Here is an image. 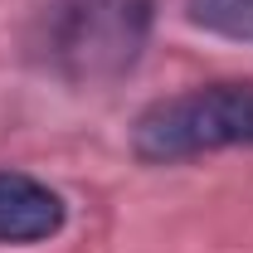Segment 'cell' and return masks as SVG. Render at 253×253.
Returning <instances> with one entry per match:
<instances>
[{
  "label": "cell",
  "instance_id": "obj_1",
  "mask_svg": "<svg viewBox=\"0 0 253 253\" xmlns=\"http://www.w3.org/2000/svg\"><path fill=\"white\" fill-rule=\"evenodd\" d=\"M156 25V0H49L34 20L30 54L73 88L126 78Z\"/></svg>",
  "mask_w": 253,
  "mask_h": 253
},
{
  "label": "cell",
  "instance_id": "obj_2",
  "mask_svg": "<svg viewBox=\"0 0 253 253\" xmlns=\"http://www.w3.org/2000/svg\"><path fill=\"white\" fill-rule=\"evenodd\" d=\"M253 146V83H200L151 102L131 126V151L146 166Z\"/></svg>",
  "mask_w": 253,
  "mask_h": 253
},
{
  "label": "cell",
  "instance_id": "obj_3",
  "mask_svg": "<svg viewBox=\"0 0 253 253\" xmlns=\"http://www.w3.org/2000/svg\"><path fill=\"white\" fill-rule=\"evenodd\" d=\"M68 224V205L54 185H44L30 170H0V244L30 249L54 239Z\"/></svg>",
  "mask_w": 253,
  "mask_h": 253
},
{
  "label": "cell",
  "instance_id": "obj_4",
  "mask_svg": "<svg viewBox=\"0 0 253 253\" xmlns=\"http://www.w3.org/2000/svg\"><path fill=\"white\" fill-rule=\"evenodd\" d=\"M185 15L219 39L253 44V0H185Z\"/></svg>",
  "mask_w": 253,
  "mask_h": 253
}]
</instances>
